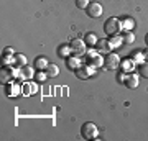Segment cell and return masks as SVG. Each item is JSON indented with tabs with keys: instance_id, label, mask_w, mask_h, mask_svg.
<instances>
[{
	"instance_id": "7",
	"label": "cell",
	"mask_w": 148,
	"mask_h": 141,
	"mask_svg": "<svg viewBox=\"0 0 148 141\" xmlns=\"http://www.w3.org/2000/svg\"><path fill=\"white\" fill-rule=\"evenodd\" d=\"M86 13L90 16V18H99L102 15V5L97 3V2H90L89 7L86 8Z\"/></svg>"
},
{
	"instance_id": "24",
	"label": "cell",
	"mask_w": 148,
	"mask_h": 141,
	"mask_svg": "<svg viewBox=\"0 0 148 141\" xmlns=\"http://www.w3.org/2000/svg\"><path fill=\"white\" fill-rule=\"evenodd\" d=\"M109 41H110V46L112 49L114 48H119L123 43V40H122V36H119V35H114V36H109Z\"/></svg>"
},
{
	"instance_id": "14",
	"label": "cell",
	"mask_w": 148,
	"mask_h": 141,
	"mask_svg": "<svg viewBox=\"0 0 148 141\" xmlns=\"http://www.w3.org/2000/svg\"><path fill=\"white\" fill-rule=\"evenodd\" d=\"M122 23V30L123 31H132L133 26H135V21H133V18H130V16H123L120 20Z\"/></svg>"
},
{
	"instance_id": "31",
	"label": "cell",
	"mask_w": 148,
	"mask_h": 141,
	"mask_svg": "<svg viewBox=\"0 0 148 141\" xmlns=\"http://www.w3.org/2000/svg\"><path fill=\"white\" fill-rule=\"evenodd\" d=\"M143 58H145V61H148V46L147 49H143Z\"/></svg>"
},
{
	"instance_id": "10",
	"label": "cell",
	"mask_w": 148,
	"mask_h": 141,
	"mask_svg": "<svg viewBox=\"0 0 148 141\" xmlns=\"http://www.w3.org/2000/svg\"><path fill=\"white\" fill-rule=\"evenodd\" d=\"M92 72H94V69L89 67V66H79V67L74 71L76 77L81 79V80H84V79H87L89 76H92Z\"/></svg>"
},
{
	"instance_id": "26",
	"label": "cell",
	"mask_w": 148,
	"mask_h": 141,
	"mask_svg": "<svg viewBox=\"0 0 148 141\" xmlns=\"http://www.w3.org/2000/svg\"><path fill=\"white\" fill-rule=\"evenodd\" d=\"M89 0H76V7L79 8V10H86L87 7H89Z\"/></svg>"
},
{
	"instance_id": "23",
	"label": "cell",
	"mask_w": 148,
	"mask_h": 141,
	"mask_svg": "<svg viewBox=\"0 0 148 141\" xmlns=\"http://www.w3.org/2000/svg\"><path fill=\"white\" fill-rule=\"evenodd\" d=\"M130 59H132L137 66L138 64H142L143 61H145V58H143V51H133V54L130 56Z\"/></svg>"
},
{
	"instance_id": "21",
	"label": "cell",
	"mask_w": 148,
	"mask_h": 141,
	"mask_svg": "<svg viewBox=\"0 0 148 141\" xmlns=\"http://www.w3.org/2000/svg\"><path fill=\"white\" fill-rule=\"evenodd\" d=\"M135 66H137V64L133 63L130 58H128V59H123V61H122V69H123V72H130V71L135 67Z\"/></svg>"
},
{
	"instance_id": "25",
	"label": "cell",
	"mask_w": 148,
	"mask_h": 141,
	"mask_svg": "<svg viewBox=\"0 0 148 141\" xmlns=\"http://www.w3.org/2000/svg\"><path fill=\"white\" fill-rule=\"evenodd\" d=\"M122 40H123V43H125V44H132V43L135 41V36H133L132 31H123Z\"/></svg>"
},
{
	"instance_id": "13",
	"label": "cell",
	"mask_w": 148,
	"mask_h": 141,
	"mask_svg": "<svg viewBox=\"0 0 148 141\" xmlns=\"http://www.w3.org/2000/svg\"><path fill=\"white\" fill-rule=\"evenodd\" d=\"M66 66H68V69H71V71H76L79 66H82V64H81V58L74 56V54L69 56V58H66Z\"/></svg>"
},
{
	"instance_id": "22",
	"label": "cell",
	"mask_w": 148,
	"mask_h": 141,
	"mask_svg": "<svg viewBox=\"0 0 148 141\" xmlns=\"http://www.w3.org/2000/svg\"><path fill=\"white\" fill-rule=\"evenodd\" d=\"M138 76L148 79V61H143L142 64H138Z\"/></svg>"
},
{
	"instance_id": "19",
	"label": "cell",
	"mask_w": 148,
	"mask_h": 141,
	"mask_svg": "<svg viewBox=\"0 0 148 141\" xmlns=\"http://www.w3.org/2000/svg\"><path fill=\"white\" fill-rule=\"evenodd\" d=\"M84 41L86 44H89V46H95L97 44V41H99V38H97V35L95 33H86V36H84Z\"/></svg>"
},
{
	"instance_id": "30",
	"label": "cell",
	"mask_w": 148,
	"mask_h": 141,
	"mask_svg": "<svg viewBox=\"0 0 148 141\" xmlns=\"http://www.w3.org/2000/svg\"><path fill=\"white\" fill-rule=\"evenodd\" d=\"M117 79H119V82H123V79H125V72H120Z\"/></svg>"
},
{
	"instance_id": "5",
	"label": "cell",
	"mask_w": 148,
	"mask_h": 141,
	"mask_svg": "<svg viewBox=\"0 0 148 141\" xmlns=\"http://www.w3.org/2000/svg\"><path fill=\"white\" fill-rule=\"evenodd\" d=\"M71 44V51H73L74 56H77V58H84V54L87 51H86V41L84 40H73V41L69 43Z\"/></svg>"
},
{
	"instance_id": "8",
	"label": "cell",
	"mask_w": 148,
	"mask_h": 141,
	"mask_svg": "<svg viewBox=\"0 0 148 141\" xmlns=\"http://www.w3.org/2000/svg\"><path fill=\"white\" fill-rule=\"evenodd\" d=\"M123 84L125 87L128 89H137L138 84H140V79H138V74H133V72H128L125 74V79H123Z\"/></svg>"
},
{
	"instance_id": "15",
	"label": "cell",
	"mask_w": 148,
	"mask_h": 141,
	"mask_svg": "<svg viewBox=\"0 0 148 141\" xmlns=\"http://www.w3.org/2000/svg\"><path fill=\"white\" fill-rule=\"evenodd\" d=\"M33 77V69L30 67V66H25V67L20 69V79L25 82V80H28V79Z\"/></svg>"
},
{
	"instance_id": "28",
	"label": "cell",
	"mask_w": 148,
	"mask_h": 141,
	"mask_svg": "<svg viewBox=\"0 0 148 141\" xmlns=\"http://www.w3.org/2000/svg\"><path fill=\"white\" fill-rule=\"evenodd\" d=\"M3 54L2 56H15V49L13 48H3Z\"/></svg>"
},
{
	"instance_id": "3",
	"label": "cell",
	"mask_w": 148,
	"mask_h": 141,
	"mask_svg": "<svg viewBox=\"0 0 148 141\" xmlns=\"http://www.w3.org/2000/svg\"><path fill=\"white\" fill-rule=\"evenodd\" d=\"M104 31H106L107 36H114V35H119V33L122 31L120 18L110 16L109 20H106V23H104Z\"/></svg>"
},
{
	"instance_id": "20",
	"label": "cell",
	"mask_w": 148,
	"mask_h": 141,
	"mask_svg": "<svg viewBox=\"0 0 148 141\" xmlns=\"http://www.w3.org/2000/svg\"><path fill=\"white\" fill-rule=\"evenodd\" d=\"M46 71V74H48V77H56L59 74V67L56 66V64H48V67L45 69Z\"/></svg>"
},
{
	"instance_id": "11",
	"label": "cell",
	"mask_w": 148,
	"mask_h": 141,
	"mask_svg": "<svg viewBox=\"0 0 148 141\" xmlns=\"http://www.w3.org/2000/svg\"><path fill=\"white\" fill-rule=\"evenodd\" d=\"M95 48H97V52H101L102 56H106V54H109L112 51V46H110V41L109 40H99L97 44H95Z\"/></svg>"
},
{
	"instance_id": "16",
	"label": "cell",
	"mask_w": 148,
	"mask_h": 141,
	"mask_svg": "<svg viewBox=\"0 0 148 141\" xmlns=\"http://www.w3.org/2000/svg\"><path fill=\"white\" fill-rule=\"evenodd\" d=\"M71 44H59V48H58V54L61 56V58H69L71 56Z\"/></svg>"
},
{
	"instance_id": "6",
	"label": "cell",
	"mask_w": 148,
	"mask_h": 141,
	"mask_svg": "<svg viewBox=\"0 0 148 141\" xmlns=\"http://www.w3.org/2000/svg\"><path fill=\"white\" fill-rule=\"evenodd\" d=\"M104 66H106L109 71H114L120 66V58H119V54L115 52H109L106 54V58H104Z\"/></svg>"
},
{
	"instance_id": "4",
	"label": "cell",
	"mask_w": 148,
	"mask_h": 141,
	"mask_svg": "<svg viewBox=\"0 0 148 141\" xmlns=\"http://www.w3.org/2000/svg\"><path fill=\"white\" fill-rule=\"evenodd\" d=\"M97 135H99V128H97L95 123L87 121V123L81 126V136L84 140H94V138H97Z\"/></svg>"
},
{
	"instance_id": "9",
	"label": "cell",
	"mask_w": 148,
	"mask_h": 141,
	"mask_svg": "<svg viewBox=\"0 0 148 141\" xmlns=\"http://www.w3.org/2000/svg\"><path fill=\"white\" fill-rule=\"evenodd\" d=\"M5 92H7V95H8V97H15V95L23 94V92H21V85H18L15 80H13V82L5 84Z\"/></svg>"
},
{
	"instance_id": "17",
	"label": "cell",
	"mask_w": 148,
	"mask_h": 141,
	"mask_svg": "<svg viewBox=\"0 0 148 141\" xmlns=\"http://www.w3.org/2000/svg\"><path fill=\"white\" fill-rule=\"evenodd\" d=\"M13 66L18 69L25 67L27 66V58L23 56V54H15V58H13Z\"/></svg>"
},
{
	"instance_id": "27",
	"label": "cell",
	"mask_w": 148,
	"mask_h": 141,
	"mask_svg": "<svg viewBox=\"0 0 148 141\" xmlns=\"http://www.w3.org/2000/svg\"><path fill=\"white\" fill-rule=\"evenodd\" d=\"M13 58L15 56H2V64L3 66H13Z\"/></svg>"
},
{
	"instance_id": "32",
	"label": "cell",
	"mask_w": 148,
	"mask_h": 141,
	"mask_svg": "<svg viewBox=\"0 0 148 141\" xmlns=\"http://www.w3.org/2000/svg\"><path fill=\"white\" fill-rule=\"evenodd\" d=\"M145 43H147V46H148V33H147V36H145Z\"/></svg>"
},
{
	"instance_id": "1",
	"label": "cell",
	"mask_w": 148,
	"mask_h": 141,
	"mask_svg": "<svg viewBox=\"0 0 148 141\" xmlns=\"http://www.w3.org/2000/svg\"><path fill=\"white\" fill-rule=\"evenodd\" d=\"M86 58V66H89V67H92L95 71V69H99L104 66V56H102L101 52L94 51V49H90V51H87L84 54Z\"/></svg>"
},
{
	"instance_id": "2",
	"label": "cell",
	"mask_w": 148,
	"mask_h": 141,
	"mask_svg": "<svg viewBox=\"0 0 148 141\" xmlns=\"http://www.w3.org/2000/svg\"><path fill=\"white\" fill-rule=\"evenodd\" d=\"M16 77H20V69L15 66H3V69L0 71V82L2 84L13 82Z\"/></svg>"
},
{
	"instance_id": "18",
	"label": "cell",
	"mask_w": 148,
	"mask_h": 141,
	"mask_svg": "<svg viewBox=\"0 0 148 141\" xmlns=\"http://www.w3.org/2000/svg\"><path fill=\"white\" fill-rule=\"evenodd\" d=\"M48 61H46V58H45V56H38L36 59H35V63H33V66H35V67L36 69H40V71H43V69H46L48 67Z\"/></svg>"
},
{
	"instance_id": "12",
	"label": "cell",
	"mask_w": 148,
	"mask_h": 141,
	"mask_svg": "<svg viewBox=\"0 0 148 141\" xmlns=\"http://www.w3.org/2000/svg\"><path fill=\"white\" fill-rule=\"evenodd\" d=\"M21 92H23V95H35L38 92V85L35 82L25 80V82H23V85H21Z\"/></svg>"
},
{
	"instance_id": "29",
	"label": "cell",
	"mask_w": 148,
	"mask_h": 141,
	"mask_svg": "<svg viewBox=\"0 0 148 141\" xmlns=\"http://www.w3.org/2000/svg\"><path fill=\"white\" fill-rule=\"evenodd\" d=\"M36 79L40 80V82H45V80L48 79V74H46V71H45V72H43V71H40V72L36 74Z\"/></svg>"
}]
</instances>
